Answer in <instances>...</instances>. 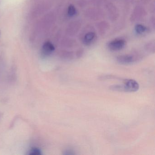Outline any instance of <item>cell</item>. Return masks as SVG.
<instances>
[{
    "mask_svg": "<svg viewBox=\"0 0 155 155\" xmlns=\"http://www.w3.org/2000/svg\"><path fill=\"white\" fill-rule=\"evenodd\" d=\"M126 41L122 39H118L110 41L108 44V48L111 51H118L124 48Z\"/></svg>",
    "mask_w": 155,
    "mask_h": 155,
    "instance_id": "obj_1",
    "label": "cell"
},
{
    "mask_svg": "<svg viewBox=\"0 0 155 155\" xmlns=\"http://www.w3.org/2000/svg\"><path fill=\"white\" fill-rule=\"evenodd\" d=\"M124 83L125 92H136L139 89V85L134 80H125Z\"/></svg>",
    "mask_w": 155,
    "mask_h": 155,
    "instance_id": "obj_2",
    "label": "cell"
},
{
    "mask_svg": "<svg viewBox=\"0 0 155 155\" xmlns=\"http://www.w3.org/2000/svg\"><path fill=\"white\" fill-rule=\"evenodd\" d=\"M118 63L121 65H129L134 62L133 56L130 55H123L118 56L117 58Z\"/></svg>",
    "mask_w": 155,
    "mask_h": 155,
    "instance_id": "obj_3",
    "label": "cell"
},
{
    "mask_svg": "<svg viewBox=\"0 0 155 155\" xmlns=\"http://www.w3.org/2000/svg\"><path fill=\"white\" fill-rule=\"evenodd\" d=\"M55 50V47L50 42H46L42 47V53L44 56L50 55Z\"/></svg>",
    "mask_w": 155,
    "mask_h": 155,
    "instance_id": "obj_4",
    "label": "cell"
},
{
    "mask_svg": "<svg viewBox=\"0 0 155 155\" xmlns=\"http://www.w3.org/2000/svg\"><path fill=\"white\" fill-rule=\"evenodd\" d=\"M96 35L94 32H89L87 33L83 38V43L86 45H90L95 40Z\"/></svg>",
    "mask_w": 155,
    "mask_h": 155,
    "instance_id": "obj_5",
    "label": "cell"
},
{
    "mask_svg": "<svg viewBox=\"0 0 155 155\" xmlns=\"http://www.w3.org/2000/svg\"><path fill=\"white\" fill-rule=\"evenodd\" d=\"M110 90L114 91L125 92L124 85H122V84H117V85L110 86Z\"/></svg>",
    "mask_w": 155,
    "mask_h": 155,
    "instance_id": "obj_6",
    "label": "cell"
},
{
    "mask_svg": "<svg viewBox=\"0 0 155 155\" xmlns=\"http://www.w3.org/2000/svg\"><path fill=\"white\" fill-rule=\"evenodd\" d=\"M135 31L137 34H142L145 33L147 31V28L144 25L141 24H137L135 28Z\"/></svg>",
    "mask_w": 155,
    "mask_h": 155,
    "instance_id": "obj_7",
    "label": "cell"
},
{
    "mask_svg": "<svg viewBox=\"0 0 155 155\" xmlns=\"http://www.w3.org/2000/svg\"><path fill=\"white\" fill-rule=\"evenodd\" d=\"M76 13H77V10L75 7L73 5H70L68 10V14L69 17H74Z\"/></svg>",
    "mask_w": 155,
    "mask_h": 155,
    "instance_id": "obj_8",
    "label": "cell"
},
{
    "mask_svg": "<svg viewBox=\"0 0 155 155\" xmlns=\"http://www.w3.org/2000/svg\"><path fill=\"white\" fill-rule=\"evenodd\" d=\"M29 155H41V151L38 148H32L29 151Z\"/></svg>",
    "mask_w": 155,
    "mask_h": 155,
    "instance_id": "obj_9",
    "label": "cell"
},
{
    "mask_svg": "<svg viewBox=\"0 0 155 155\" xmlns=\"http://www.w3.org/2000/svg\"><path fill=\"white\" fill-rule=\"evenodd\" d=\"M75 154L74 153V151L71 150H67L64 151V154L65 155H73Z\"/></svg>",
    "mask_w": 155,
    "mask_h": 155,
    "instance_id": "obj_10",
    "label": "cell"
}]
</instances>
